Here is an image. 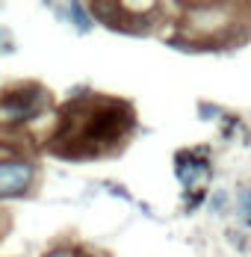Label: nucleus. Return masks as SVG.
Segmentation results:
<instances>
[{
    "instance_id": "nucleus-1",
    "label": "nucleus",
    "mask_w": 251,
    "mask_h": 257,
    "mask_svg": "<svg viewBox=\"0 0 251 257\" xmlns=\"http://www.w3.org/2000/svg\"><path fill=\"white\" fill-rule=\"evenodd\" d=\"M136 112L118 98L86 95L56 109V124L48 133V151L68 163H86L118 151L133 133Z\"/></svg>"
},
{
    "instance_id": "nucleus-2",
    "label": "nucleus",
    "mask_w": 251,
    "mask_h": 257,
    "mask_svg": "<svg viewBox=\"0 0 251 257\" xmlns=\"http://www.w3.org/2000/svg\"><path fill=\"white\" fill-rule=\"evenodd\" d=\"M56 112V101L48 86L36 80H21L0 89V136L27 133L33 124Z\"/></svg>"
},
{
    "instance_id": "nucleus-3",
    "label": "nucleus",
    "mask_w": 251,
    "mask_h": 257,
    "mask_svg": "<svg viewBox=\"0 0 251 257\" xmlns=\"http://www.w3.org/2000/svg\"><path fill=\"white\" fill-rule=\"evenodd\" d=\"M42 183V166L30 154L0 157V204L27 201L39 192Z\"/></svg>"
},
{
    "instance_id": "nucleus-4",
    "label": "nucleus",
    "mask_w": 251,
    "mask_h": 257,
    "mask_svg": "<svg viewBox=\"0 0 251 257\" xmlns=\"http://www.w3.org/2000/svg\"><path fill=\"white\" fill-rule=\"evenodd\" d=\"M50 9H56V15H59V21H65V24H71L80 33V36H86V33H92V27H95V18H92V12H89V3H62V6H56V3H48Z\"/></svg>"
},
{
    "instance_id": "nucleus-5",
    "label": "nucleus",
    "mask_w": 251,
    "mask_h": 257,
    "mask_svg": "<svg viewBox=\"0 0 251 257\" xmlns=\"http://www.w3.org/2000/svg\"><path fill=\"white\" fill-rule=\"evenodd\" d=\"M236 216L251 228V186H239L236 189Z\"/></svg>"
},
{
    "instance_id": "nucleus-6",
    "label": "nucleus",
    "mask_w": 251,
    "mask_h": 257,
    "mask_svg": "<svg viewBox=\"0 0 251 257\" xmlns=\"http://www.w3.org/2000/svg\"><path fill=\"white\" fill-rule=\"evenodd\" d=\"M42 257H83V248L74 245V242H56V245H50Z\"/></svg>"
},
{
    "instance_id": "nucleus-7",
    "label": "nucleus",
    "mask_w": 251,
    "mask_h": 257,
    "mask_svg": "<svg viewBox=\"0 0 251 257\" xmlns=\"http://www.w3.org/2000/svg\"><path fill=\"white\" fill-rule=\"evenodd\" d=\"M227 198H230V195H227L225 189H216V192L210 195V210H213V213H225L227 210Z\"/></svg>"
},
{
    "instance_id": "nucleus-8",
    "label": "nucleus",
    "mask_w": 251,
    "mask_h": 257,
    "mask_svg": "<svg viewBox=\"0 0 251 257\" xmlns=\"http://www.w3.org/2000/svg\"><path fill=\"white\" fill-rule=\"evenodd\" d=\"M106 189H109L112 195H118V198H124V201H130V192H127V189H121V186H115V183H106Z\"/></svg>"
},
{
    "instance_id": "nucleus-9",
    "label": "nucleus",
    "mask_w": 251,
    "mask_h": 257,
    "mask_svg": "<svg viewBox=\"0 0 251 257\" xmlns=\"http://www.w3.org/2000/svg\"><path fill=\"white\" fill-rule=\"evenodd\" d=\"M6 225H9V219H6V213H0V236L6 233Z\"/></svg>"
}]
</instances>
